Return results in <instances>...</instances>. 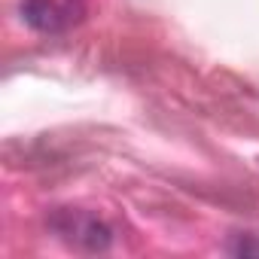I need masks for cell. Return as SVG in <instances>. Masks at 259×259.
<instances>
[{
	"instance_id": "1",
	"label": "cell",
	"mask_w": 259,
	"mask_h": 259,
	"mask_svg": "<svg viewBox=\"0 0 259 259\" xmlns=\"http://www.w3.org/2000/svg\"><path fill=\"white\" fill-rule=\"evenodd\" d=\"M22 16L31 28L43 34H55L73 19V7H70V0H25Z\"/></svg>"
},
{
	"instance_id": "2",
	"label": "cell",
	"mask_w": 259,
	"mask_h": 259,
	"mask_svg": "<svg viewBox=\"0 0 259 259\" xmlns=\"http://www.w3.org/2000/svg\"><path fill=\"white\" fill-rule=\"evenodd\" d=\"M55 226H58L61 235H70L73 241H82V244H89L92 250H104L107 241H110V232H107L95 217L79 213V210H67L61 220H55Z\"/></svg>"
}]
</instances>
